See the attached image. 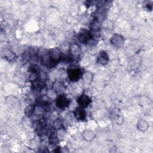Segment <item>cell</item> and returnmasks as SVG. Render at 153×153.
<instances>
[{"label":"cell","mask_w":153,"mask_h":153,"mask_svg":"<svg viewBox=\"0 0 153 153\" xmlns=\"http://www.w3.org/2000/svg\"><path fill=\"white\" fill-rule=\"evenodd\" d=\"M69 79L72 82H76L82 77V71L79 68H69L67 70Z\"/></svg>","instance_id":"6da1fadb"},{"label":"cell","mask_w":153,"mask_h":153,"mask_svg":"<svg viewBox=\"0 0 153 153\" xmlns=\"http://www.w3.org/2000/svg\"><path fill=\"white\" fill-rule=\"evenodd\" d=\"M77 38L79 42L82 44H86L91 38H93L90 31L85 29H81L80 30L78 34Z\"/></svg>","instance_id":"7a4b0ae2"},{"label":"cell","mask_w":153,"mask_h":153,"mask_svg":"<svg viewBox=\"0 0 153 153\" xmlns=\"http://www.w3.org/2000/svg\"><path fill=\"white\" fill-rule=\"evenodd\" d=\"M70 103L71 100L63 94H60L57 96L56 99V105L58 108L60 109H64L66 108L69 105Z\"/></svg>","instance_id":"3957f363"},{"label":"cell","mask_w":153,"mask_h":153,"mask_svg":"<svg viewBox=\"0 0 153 153\" xmlns=\"http://www.w3.org/2000/svg\"><path fill=\"white\" fill-rule=\"evenodd\" d=\"M49 54L50 55L51 59L54 65H56L62 60L63 53H62L59 48L56 47L53 49H51L49 51Z\"/></svg>","instance_id":"277c9868"},{"label":"cell","mask_w":153,"mask_h":153,"mask_svg":"<svg viewBox=\"0 0 153 153\" xmlns=\"http://www.w3.org/2000/svg\"><path fill=\"white\" fill-rule=\"evenodd\" d=\"M111 44L116 48H120L124 44V37L119 33H114L110 39Z\"/></svg>","instance_id":"5b68a950"},{"label":"cell","mask_w":153,"mask_h":153,"mask_svg":"<svg viewBox=\"0 0 153 153\" xmlns=\"http://www.w3.org/2000/svg\"><path fill=\"white\" fill-rule=\"evenodd\" d=\"M76 102L78 104L79 106L85 108L90 105L91 102L90 97L85 94H82L79 96L76 99Z\"/></svg>","instance_id":"8992f818"},{"label":"cell","mask_w":153,"mask_h":153,"mask_svg":"<svg viewBox=\"0 0 153 153\" xmlns=\"http://www.w3.org/2000/svg\"><path fill=\"white\" fill-rule=\"evenodd\" d=\"M101 23L100 22H98L97 20H95L93 21L90 27V32L92 35L93 38L95 37H98L100 35V30H101Z\"/></svg>","instance_id":"52a82bcc"},{"label":"cell","mask_w":153,"mask_h":153,"mask_svg":"<svg viewBox=\"0 0 153 153\" xmlns=\"http://www.w3.org/2000/svg\"><path fill=\"white\" fill-rule=\"evenodd\" d=\"M5 102L10 108L13 109H17L20 105L19 100L14 96H7L5 97Z\"/></svg>","instance_id":"ba28073f"},{"label":"cell","mask_w":153,"mask_h":153,"mask_svg":"<svg viewBox=\"0 0 153 153\" xmlns=\"http://www.w3.org/2000/svg\"><path fill=\"white\" fill-rule=\"evenodd\" d=\"M40 60L41 63L47 67L51 68L54 66V64L52 62V60L51 59L50 55L49 54V51H46L45 53H43L40 57Z\"/></svg>","instance_id":"9c48e42d"},{"label":"cell","mask_w":153,"mask_h":153,"mask_svg":"<svg viewBox=\"0 0 153 153\" xmlns=\"http://www.w3.org/2000/svg\"><path fill=\"white\" fill-rule=\"evenodd\" d=\"M74 115L76 120L79 121H83L86 118L87 112L84 110V108L79 106L74 110Z\"/></svg>","instance_id":"30bf717a"},{"label":"cell","mask_w":153,"mask_h":153,"mask_svg":"<svg viewBox=\"0 0 153 153\" xmlns=\"http://www.w3.org/2000/svg\"><path fill=\"white\" fill-rule=\"evenodd\" d=\"M109 60V58L108 53L105 51H100L97 57V63L102 65H106L108 63Z\"/></svg>","instance_id":"8fae6325"},{"label":"cell","mask_w":153,"mask_h":153,"mask_svg":"<svg viewBox=\"0 0 153 153\" xmlns=\"http://www.w3.org/2000/svg\"><path fill=\"white\" fill-rule=\"evenodd\" d=\"M82 137L87 142H91L94 139V138L96 137V134L93 131L87 129L82 131Z\"/></svg>","instance_id":"7c38bea8"},{"label":"cell","mask_w":153,"mask_h":153,"mask_svg":"<svg viewBox=\"0 0 153 153\" xmlns=\"http://www.w3.org/2000/svg\"><path fill=\"white\" fill-rule=\"evenodd\" d=\"M69 52L72 57H77L81 54V50L77 44H72L70 45Z\"/></svg>","instance_id":"4fadbf2b"},{"label":"cell","mask_w":153,"mask_h":153,"mask_svg":"<svg viewBox=\"0 0 153 153\" xmlns=\"http://www.w3.org/2000/svg\"><path fill=\"white\" fill-rule=\"evenodd\" d=\"M137 128L140 131H145L149 128L148 123L144 119H139L137 123Z\"/></svg>","instance_id":"5bb4252c"},{"label":"cell","mask_w":153,"mask_h":153,"mask_svg":"<svg viewBox=\"0 0 153 153\" xmlns=\"http://www.w3.org/2000/svg\"><path fill=\"white\" fill-rule=\"evenodd\" d=\"M106 12L105 9L103 8H99V10H97V12L96 13L94 19L97 20L99 22H101L103 20H104L106 17Z\"/></svg>","instance_id":"9a60e30c"},{"label":"cell","mask_w":153,"mask_h":153,"mask_svg":"<svg viewBox=\"0 0 153 153\" xmlns=\"http://www.w3.org/2000/svg\"><path fill=\"white\" fill-rule=\"evenodd\" d=\"M2 54L5 59H6L8 61H12L16 57V54L10 49L5 48L2 51Z\"/></svg>","instance_id":"2e32d148"},{"label":"cell","mask_w":153,"mask_h":153,"mask_svg":"<svg viewBox=\"0 0 153 153\" xmlns=\"http://www.w3.org/2000/svg\"><path fill=\"white\" fill-rule=\"evenodd\" d=\"M44 83L43 82H42V81L37 79L36 81H34L32 82V87L33 90L35 91H41L42 90V89L44 87Z\"/></svg>","instance_id":"e0dca14e"},{"label":"cell","mask_w":153,"mask_h":153,"mask_svg":"<svg viewBox=\"0 0 153 153\" xmlns=\"http://www.w3.org/2000/svg\"><path fill=\"white\" fill-rule=\"evenodd\" d=\"M82 78L85 83L90 84L93 80L94 75L92 72L87 71V72H85L84 74H82Z\"/></svg>","instance_id":"ac0fdd59"},{"label":"cell","mask_w":153,"mask_h":153,"mask_svg":"<svg viewBox=\"0 0 153 153\" xmlns=\"http://www.w3.org/2000/svg\"><path fill=\"white\" fill-rule=\"evenodd\" d=\"M53 127L56 129V130H60V129H62L63 127V122L61 120V119L57 118L56 119L53 123Z\"/></svg>","instance_id":"d6986e66"},{"label":"cell","mask_w":153,"mask_h":153,"mask_svg":"<svg viewBox=\"0 0 153 153\" xmlns=\"http://www.w3.org/2000/svg\"><path fill=\"white\" fill-rule=\"evenodd\" d=\"M47 96L48 98H56L57 96V92L56 91V90L53 89V88H50L47 91Z\"/></svg>","instance_id":"ffe728a7"},{"label":"cell","mask_w":153,"mask_h":153,"mask_svg":"<svg viewBox=\"0 0 153 153\" xmlns=\"http://www.w3.org/2000/svg\"><path fill=\"white\" fill-rule=\"evenodd\" d=\"M25 112L26 115L27 116H30L32 114H34V106H31V105L28 106L25 109Z\"/></svg>","instance_id":"44dd1931"},{"label":"cell","mask_w":153,"mask_h":153,"mask_svg":"<svg viewBox=\"0 0 153 153\" xmlns=\"http://www.w3.org/2000/svg\"><path fill=\"white\" fill-rule=\"evenodd\" d=\"M146 8L148 10H152V5H151V4H146Z\"/></svg>","instance_id":"7402d4cb"}]
</instances>
